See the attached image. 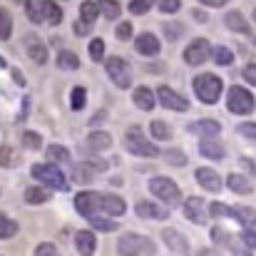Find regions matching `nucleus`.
<instances>
[{
  "label": "nucleus",
  "mask_w": 256,
  "mask_h": 256,
  "mask_svg": "<svg viewBox=\"0 0 256 256\" xmlns=\"http://www.w3.org/2000/svg\"><path fill=\"white\" fill-rule=\"evenodd\" d=\"M134 48H137L140 55H144V58H154V55L160 52V40H157L152 32H142V35L134 40Z\"/></svg>",
  "instance_id": "2eb2a0df"
},
{
  "label": "nucleus",
  "mask_w": 256,
  "mask_h": 256,
  "mask_svg": "<svg viewBox=\"0 0 256 256\" xmlns=\"http://www.w3.org/2000/svg\"><path fill=\"white\" fill-rule=\"evenodd\" d=\"M10 154H12V150H10V147H0V164H10V162H12V157H10Z\"/></svg>",
  "instance_id": "6e6d98bb"
},
{
  "label": "nucleus",
  "mask_w": 256,
  "mask_h": 256,
  "mask_svg": "<svg viewBox=\"0 0 256 256\" xmlns=\"http://www.w3.org/2000/svg\"><path fill=\"white\" fill-rule=\"evenodd\" d=\"M18 234V224L0 212V239H12Z\"/></svg>",
  "instance_id": "2f4dec72"
},
{
  "label": "nucleus",
  "mask_w": 256,
  "mask_h": 256,
  "mask_svg": "<svg viewBox=\"0 0 256 256\" xmlns=\"http://www.w3.org/2000/svg\"><path fill=\"white\" fill-rule=\"evenodd\" d=\"M45 20L50 25H60L62 22V10L52 2V0H45Z\"/></svg>",
  "instance_id": "c756f323"
},
{
  "label": "nucleus",
  "mask_w": 256,
  "mask_h": 256,
  "mask_svg": "<svg viewBox=\"0 0 256 256\" xmlns=\"http://www.w3.org/2000/svg\"><path fill=\"white\" fill-rule=\"evenodd\" d=\"M226 184H229V189L234 194H252V189H254L252 179H246L244 174H229L226 176Z\"/></svg>",
  "instance_id": "4be33fe9"
},
{
  "label": "nucleus",
  "mask_w": 256,
  "mask_h": 256,
  "mask_svg": "<svg viewBox=\"0 0 256 256\" xmlns=\"http://www.w3.org/2000/svg\"><path fill=\"white\" fill-rule=\"evenodd\" d=\"M75 209L82 214V216H90V214H100V194L97 192H82L75 196Z\"/></svg>",
  "instance_id": "9b49d317"
},
{
  "label": "nucleus",
  "mask_w": 256,
  "mask_h": 256,
  "mask_svg": "<svg viewBox=\"0 0 256 256\" xmlns=\"http://www.w3.org/2000/svg\"><path fill=\"white\" fill-rule=\"evenodd\" d=\"M199 152L204 157H209V160H222L224 157V147L216 142V137H204L199 142Z\"/></svg>",
  "instance_id": "412c9836"
},
{
  "label": "nucleus",
  "mask_w": 256,
  "mask_h": 256,
  "mask_svg": "<svg viewBox=\"0 0 256 256\" xmlns=\"http://www.w3.org/2000/svg\"><path fill=\"white\" fill-rule=\"evenodd\" d=\"M15 2H28V0H15Z\"/></svg>",
  "instance_id": "680f3d73"
},
{
  "label": "nucleus",
  "mask_w": 256,
  "mask_h": 256,
  "mask_svg": "<svg viewBox=\"0 0 256 256\" xmlns=\"http://www.w3.org/2000/svg\"><path fill=\"white\" fill-rule=\"evenodd\" d=\"M32 176L38 182H42L45 186H52V189H68V179L60 167L55 164H32Z\"/></svg>",
  "instance_id": "423d86ee"
},
{
  "label": "nucleus",
  "mask_w": 256,
  "mask_h": 256,
  "mask_svg": "<svg viewBox=\"0 0 256 256\" xmlns=\"http://www.w3.org/2000/svg\"><path fill=\"white\" fill-rule=\"evenodd\" d=\"M194 18H196V20H206V15H204L202 10H194Z\"/></svg>",
  "instance_id": "bf43d9fd"
},
{
  "label": "nucleus",
  "mask_w": 256,
  "mask_h": 256,
  "mask_svg": "<svg viewBox=\"0 0 256 256\" xmlns=\"http://www.w3.org/2000/svg\"><path fill=\"white\" fill-rule=\"evenodd\" d=\"M87 219H90L92 229H97V232H117L120 229L117 219H107V216H100V214H90Z\"/></svg>",
  "instance_id": "393cba45"
},
{
  "label": "nucleus",
  "mask_w": 256,
  "mask_h": 256,
  "mask_svg": "<svg viewBox=\"0 0 256 256\" xmlns=\"http://www.w3.org/2000/svg\"><path fill=\"white\" fill-rule=\"evenodd\" d=\"M239 134H244L246 140H256V122H242L239 124Z\"/></svg>",
  "instance_id": "49530a36"
},
{
  "label": "nucleus",
  "mask_w": 256,
  "mask_h": 256,
  "mask_svg": "<svg viewBox=\"0 0 256 256\" xmlns=\"http://www.w3.org/2000/svg\"><path fill=\"white\" fill-rule=\"evenodd\" d=\"M242 242H244L249 249H256V232H254V229H244V234H242Z\"/></svg>",
  "instance_id": "603ef678"
},
{
  "label": "nucleus",
  "mask_w": 256,
  "mask_h": 256,
  "mask_svg": "<svg viewBox=\"0 0 256 256\" xmlns=\"http://www.w3.org/2000/svg\"><path fill=\"white\" fill-rule=\"evenodd\" d=\"M132 100H134V104H137L140 110H144V112H150V110L154 107V92H152L150 87H137L134 94H132Z\"/></svg>",
  "instance_id": "b1692460"
},
{
  "label": "nucleus",
  "mask_w": 256,
  "mask_h": 256,
  "mask_svg": "<svg viewBox=\"0 0 256 256\" xmlns=\"http://www.w3.org/2000/svg\"><path fill=\"white\" fill-rule=\"evenodd\" d=\"M179 8H182V2H179V0H160V10H162V12H167V15H170V12H176Z\"/></svg>",
  "instance_id": "09e8293b"
},
{
  "label": "nucleus",
  "mask_w": 256,
  "mask_h": 256,
  "mask_svg": "<svg viewBox=\"0 0 256 256\" xmlns=\"http://www.w3.org/2000/svg\"><path fill=\"white\" fill-rule=\"evenodd\" d=\"M150 192L157 196V199H162L167 206H179L182 204V192H179V186L167 179V176H154L152 182H150Z\"/></svg>",
  "instance_id": "20e7f679"
},
{
  "label": "nucleus",
  "mask_w": 256,
  "mask_h": 256,
  "mask_svg": "<svg viewBox=\"0 0 256 256\" xmlns=\"http://www.w3.org/2000/svg\"><path fill=\"white\" fill-rule=\"evenodd\" d=\"M202 256H214V252H199Z\"/></svg>",
  "instance_id": "052dcab7"
},
{
  "label": "nucleus",
  "mask_w": 256,
  "mask_h": 256,
  "mask_svg": "<svg viewBox=\"0 0 256 256\" xmlns=\"http://www.w3.org/2000/svg\"><path fill=\"white\" fill-rule=\"evenodd\" d=\"M150 132H152V137H154V140H160V142H164V140H170L172 137L170 124H164L162 120H154V122L150 124Z\"/></svg>",
  "instance_id": "c85d7f7f"
},
{
  "label": "nucleus",
  "mask_w": 256,
  "mask_h": 256,
  "mask_svg": "<svg viewBox=\"0 0 256 256\" xmlns=\"http://www.w3.org/2000/svg\"><path fill=\"white\" fill-rule=\"evenodd\" d=\"M35 256H60V254H58V246H55V244L45 242V244H40V246L35 249Z\"/></svg>",
  "instance_id": "a18cd8bd"
},
{
  "label": "nucleus",
  "mask_w": 256,
  "mask_h": 256,
  "mask_svg": "<svg viewBox=\"0 0 256 256\" xmlns=\"http://www.w3.org/2000/svg\"><path fill=\"white\" fill-rule=\"evenodd\" d=\"M209 55H212L209 42H206L204 38H196V40H192V42L186 45V50H184V62H186V65H202Z\"/></svg>",
  "instance_id": "6e6552de"
},
{
  "label": "nucleus",
  "mask_w": 256,
  "mask_h": 256,
  "mask_svg": "<svg viewBox=\"0 0 256 256\" xmlns=\"http://www.w3.org/2000/svg\"><path fill=\"white\" fill-rule=\"evenodd\" d=\"M209 214H212V216H232V219H236V209H234V206H226V204H222V202L209 204Z\"/></svg>",
  "instance_id": "72a5a7b5"
},
{
  "label": "nucleus",
  "mask_w": 256,
  "mask_h": 256,
  "mask_svg": "<svg viewBox=\"0 0 256 256\" xmlns=\"http://www.w3.org/2000/svg\"><path fill=\"white\" fill-rule=\"evenodd\" d=\"M124 209H127L124 199H120V196H114V194H100V212L112 214V216H122Z\"/></svg>",
  "instance_id": "4468645a"
},
{
  "label": "nucleus",
  "mask_w": 256,
  "mask_h": 256,
  "mask_svg": "<svg viewBox=\"0 0 256 256\" xmlns=\"http://www.w3.org/2000/svg\"><path fill=\"white\" fill-rule=\"evenodd\" d=\"M152 5H154V0H132V2H130V12H134V15H144Z\"/></svg>",
  "instance_id": "37998d69"
},
{
  "label": "nucleus",
  "mask_w": 256,
  "mask_h": 256,
  "mask_svg": "<svg viewBox=\"0 0 256 256\" xmlns=\"http://www.w3.org/2000/svg\"><path fill=\"white\" fill-rule=\"evenodd\" d=\"M124 150H127L130 154H134V157H150V160H154V157L162 154L160 147H157L154 142H150L137 127H132V130L124 134Z\"/></svg>",
  "instance_id": "f257e3e1"
},
{
  "label": "nucleus",
  "mask_w": 256,
  "mask_h": 256,
  "mask_svg": "<svg viewBox=\"0 0 256 256\" xmlns=\"http://www.w3.org/2000/svg\"><path fill=\"white\" fill-rule=\"evenodd\" d=\"M112 147V137L107 132H92L87 134V150L90 152H104Z\"/></svg>",
  "instance_id": "aec40b11"
},
{
  "label": "nucleus",
  "mask_w": 256,
  "mask_h": 256,
  "mask_svg": "<svg viewBox=\"0 0 256 256\" xmlns=\"http://www.w3.org/2000/svg\"><path fill=\"white\" fill-rule=\"evenodd\" d=\"M94 172L97 170H92L90 164H78V179L87 184V182H92V179H94Z\"/></svg>",
  "instance_id": "c03bdc74"
},
{
  "label": "nucleus",
  "mask_w": 256,
  "mask_h": 256,
  "mask_svg": "<svg viewBox=\"0 0 256 256\" xmlns=\"http://www.w3.org/2000/svg\"><path fill=\"white\" fill-rule=\"evenodd\" d=\"M12 32V18L5 8H0V40H8Z\"/></svg>",
  "instance_id": "f704fd0d"
},
{
  "label": "nucleus",
  "mask_w": 256,
  "mask_h": 256,
  "mask_svg": "<svg viewBox=\"0 0 256 256\" xmlns=\"http://www.w3.org/2000/svg\"><path fill=\"white\" fill-rule=\"evenodd\" d=\"M28 18L38 25L45 20V0H28Z\"/></svg>",
  "instance_id": "a878e982"
},
{
  "label": "nucleus",
  "mask_w": 256,
  "mask_h": 256,
  "mask_svg": "<svg viewBox=\"0 0 256 256\" xmlns=\"http://www.w3.org/2000/svg\"><path fill=\"white\" fill-rule=\"evenodd\" d=\"M194 94L199 97V102H204V104H214L219 97H222V80L216 78V75H209V72H204V75H196L194 78Z\"/></svg>",
  "instance_id": "f03ea898"
},
{
  "label": "nucleus",
  "mask_w": 256,
  "mask_h": 256,
  "mask_svg": "<svg viewBox=\"0 0 256 256\" xmlns=\"http://www.w3.org/2000/svg\"><path fill=\"white\" fill-rule=\"evenodd\" d=\"M194 176H196V184L202 189H206V192H214L216 194L222 189V176L214 170H209V167H199V170L194 172Z\"/></svg>",
  "instance_id": "f8f14e48"
},
{
  "label": "nucleus",
  "mask_w": 256,
  "mask_h": 256,
  "mask_svg": "<svg viewBox=\"0 0 256 256\" xmlns=\"http://www.w3.org/2000/svg\"><path fill=\"white\" fill-rule=\"evenodd\" d=\"M199 2H204V5H209V8H222V5H226L229 0H199Z\"/></svg>",
  "instance_id": "4d7b16f0"
},
{
  "label": "nucleus",
  "mask_w": 256,
  "mask_h": 256,
  "mask_svg": "<svg viewBox=\"0 0 256 256\" xmlns=\"http://www.w3.org/2000/svg\"><path fill=\"white\" fill-rule=\"evenodd\" d=\"M242 164H244L246 170L252 172V174H256V164H254V162H252V160H242Z\"/></svg>",
  "instance_id": "13d9d810"
},
{
  "label": "nucleus",
  "mask_w": 256,
  "mask_h": 256,
  "mask_svg": "<svg viewBox=\"0 0 256 256\" xmlns=\"http://www.w3.org/2000/svg\"><path fill=\"white\" fill-rule=\"evenodd\" d=\"M189 132L199 134V137H216V134H222V124L214 120H199V122L189 124Z\"/></svg>",
  "instance_id": "f3484780"
},
{
  "label": "nucleus",
  "mask_w": 256,
  "mask_h": 256,
  "mask_svg": "<svg viewBox=\"0 0 256 256\" xmlns=\"http://www.w3.org/2000/svg\"><path fill=\"white\" fill-rule=\"evenodd\" d=\"M164 32H167L170 40H176L179 32H182V25H172V22H167V25H164Z\"/></svg>",
  "instance_id": "5fc2aeb1"
},
{
  "label": "nucleus",
  "mask_w": 256,
  "mask_h": 256,
  "mask_svg": "<svg viewBox=\"0 0 256 256\" xmlns=\"http://www.w3.org/2000/svg\"><path fill=\"white\" fill-rule=\"evenodd\" d=\"M254 20H256V10H254Z\"/></svg>",
  "instance_id": "e2e57ef3"
},
{
  "label": "nucleus",
  "mask_w": 256,
  "mask_h": 256,
  "mask_svg": "<svg viewBox=\"0 0 256 256\" xmlns=\"http://www.w3.org/2000/svg\"><path fill=\"white\" fill-rule=\"evenodd\" d=\"M226 246L232 249V254H234V256H254L252 252H249V246H239V244H234L232 239L226 242Z\"/></svg>",
  "instance_id": "8fccbe9b"
},
{
  "label": "nucleus",
  "mask_w": 256,
  "mask_h": 256,
  "mask_svg": "<svg viewBox=\"0 0 256 256\" xmlns=\"http://www.w3.org/2000/svg\"><path fill=\"white\" fill-rule=\"evenodd\" d=\"M224 22H226V28H229V30H234V32L252 35V28H249L246 18H244L239 10H232V12H226V15H224Z\"/></svg>",
  "instance_id": "6ab92c4d"
},
{
  "label": "nucleus",
  "mask_w": 256,
  "mask_h": 256,
  "mask_svg": "<svg viewBox=\"0 0 256 256\" xmlns=\"http://www.w3.org/2000/svg\"><path fill=\"white\" fill-rule=\"evenodd\" d=\"M226 107H229V112H234V114H249V112L254 110V94L239 85L229 87Z\"/></svg>",
  "instance_id": "39448f33"
},
{
  "label": "nucleus",
  "mask_w": 256,
  "mask_h": 256,
  "mask_svg": "<svg viewBox=\"0 0 256 256\" xmlns=\"http://www.w3.org/2000/svg\"><path fill=\"white\" fill-rule=\"evenodd\" d=\"M97 15H100V5H94V2H90V0H85V2L80 5V18H82L85 22H94Z\"/></svg>",
  "instance_id": "473e14b6"
},
{
  "label": "nucleus",
  "mask_w": 256,
  "mask_h": 256,
  "mask_svg": "<svg viewBox=\"0 0 256 256\" xmlns=\"http://www.w3.org/2000/svg\"><path fill=\"white\" fill-rule=\"evenodd\" d=\"M75 246H78L80 254L92 256L94 254V246H97L94 234H92V232H78V234H75Z\"/></svg>",
  "instance_id": "5701e85b"
},
{
  "label": "nucleus",
  "mask_w": 256,
  "mask_h": 256,
  "mask_svg": "<svg viewBox=\"0 0 256 256\" xmlns=\"http://www.w3.org/2000/svg\"><path fill=\"white\" fill-rule=\"evenodd\" d=\"M90 58H92L94 62H102V60H104V42H102L100 38H94V40L90 42Z\"/></svg>",
  "instance_id": "58836bf2"
},
{
  "label": "nucleus",
  "mask_w": 256,
  "mask_h": 256,
  "mask_svg": "<svg viewBox=\"0 0 256 256\" xmlns=\"http://www.w3.org/2000/svg\"><path fill=\"white\" fill-rule=\"evenodd\" d=\"M157 100L162 102V107H167V110H174V112H186L189 110V102H186V97H182L179 92H174L172 87H160L157 90Z\"/></svg>",
  "instance_id": "9d476101"
},
{
  "label": "nucleus",
  "mask_w": 256,
  "mask_h": 256,
  "mask_svg": "<svg viewBox=\"0 0 256 256\" xmlns=\"http://www.w3.org/2000/svg\"><path fill=\"white\" fill-rule=\"evenodd\" d=\"M58 68H62V70H78V68H80V60H78L75 52L62 50V52L58 55Z\"/></svg>",
  "instance_id": "bb28decb"
},
{
  "label": "nucleus",
  "mask_w": 256,
  "mask_h": 256,
  "mask_svg": "<svg viewBox=\"0 0 256 256\" xmlns=\"http://www.w3.org/2000/svg\"><path fill=\"white\" fill-rule=\"evenodd\" d=\"M132 38V22H120L117 25V40H130Z\"/></svg>",
  "instance_id": "de8ad7c7"
},
{
  "label": "nucleus",
  "mask_w": 256,
  "mask_h": 256,
  "mask_svg": "<svg viewBox=\"0 0 256 256\" xmlns=\"http://www.w3.org/2000/svg\"><path fill=\"white\" fill-rule=\"evenodd\" d=\"M100 12L107 20H114L120 15V2H114V0H100Z\"/></svg>",
  "instance_id": "c9c22d12"
},
{
  "label": "nucleus",
  "mask_w": 256,
  "mask_h": 256,
  "mask_svg": "<svg viewBox=\"0 0 256 256\" xmlns=\"http://www.w3.org/2000/svg\"><path fill=\"white\" fill-rule=\"evenodd\" d=\"M117 252L122 256H142V254H154V242L140 234H122L117 242Z\"/></svg>",
  "instance_id": "7ed1b4c3"
},
{
  "label": "nucleus",
  "mask_w": 256,
  "mask_h": 256,
  "mask_svg": "<svg viewBox=\"0 0 256 256\" xmlns=\"http://www.w3.org/2000/svg\"><path fill=\"white\" fill-rule=\"evenodd\" d=\"M22 196H25L28 204H42V202H48V192L40 189V186H28Z\"/></svg>",
  "instance_id": "7c9ffc66"
},
{
  "label": "nucleus",
  "mask_w": 256,
  "mask_h": 256,
  "mask_svg": "<svg viewBox=\"0 0 256 256\" xmlns=\"http://www.w3.org/2000/svg\"><path fill=\"white\" fill-rule=\"evenodd\" d=\"M48 157L52 162H70V152L65 147H60V144H50L48 147Z\"/></svg>",
  "instance_id": "e433bc0d"
},
{
  "label": "nucleus",
  "mask_w": 256,
  "mask_h": 256,
  "mask_svg": "<svg viewBox=\"0 0 256 256\" xmlns=\"http://www.w3.org/2000/svg\"><path fill=\"white\" fill-rule=\"evenodd\" d=\"M164 162H170L174 167H184L186 164V154L182 150H170V152H164Z\"/></svg>",
  "instance_id": "ea45409f"
},
{
  "label": "nucleus",
  "mask_w": 256,
  "mask_h": 256,
  "mask_svg": "<svg viewBox=\"0 0 256 256\" xmlns=\"http://www.w3.org/2000/svg\"><path fill=\"white\" fill-rule=\"evenodd\" d=\"M25 50H28V55H30L32 62H38V65H45L48 62V48H45V42L38 35H28Z\"/></svg>",
  "instance_id": "ddd939ff"
},
{
  "label": "nucleus",
  "mask_w": 256,
  "mask_h": 256,
  "mask_svg": "<svg viewBox=\"0 0 256 256\" xmlns=\"http://www.w3.org/2000/svg\"><path fill=\"white\" fill-rule=\"evenodd\" d=\"M22 144H25L28 150H40V147H42V137H40L38 132H32V130H30V132H25V134H22Z\"/></svg>",
  "instance_id": "a19ab883"
},
{
  "label": "nucleus",
  "mask_w": 256,
  "mask_h": 256,
  "mask_svg": "<svg viewBox=\"0 0 256 256\" xmlns=\"http://www.w3.org/2000/svg\"><path fill=\"white\" fill-rule=\"evenodd\" d=\"M214 62H216V65H232V62H234L232 50H229V48H224V45H219V48L214 50Z\"/></svg>",
  "instance_id": "4c0bfd02"
},
{
  "label": "nucleus",
  "mask_w": 256,
  "mask_h": 256,
  "mask_svg": "<svg viewBox=\"0 0 256 256\" xmlns=\"http://www.w3.org/2000/svg\"><path fill=\"white\" fill-rule=\"evenodd\" d=\"M212 239H214V244H222V246H224V244L229 242V234H226L224 229L216 226V229H212Z\"/></svg>",
  "instance_id": "3c124183"
},
{
  "label": "nucleus",
  "mask_w": 256,
  "mask_h": 256,
  "mask_svg": "<svg viewBox=\"0 0 256 256\" xmlns=\"http://www.w3.org/2000/svg\"><path fill=\"white\" fill-rule=\"evenodd\" d=\"M137 214H140L142 219H167V216H170L164 206H160V204H154V202H147V199L137 202Z\"/></svg>",
  "instance_id": "a211bd4d"
},
{
  "label": "nucleus",
  "mask_w": 256,
  "mask_h": 256,
  "mask_svg": "<svg viewBox=\"0 0 256 256\" xmlns=\"http://www.w3.org/2000/svg\"><path fill=\"white\" fill-rule=\"evenodd\" d=\"M244 80H246L249 85L256 87V65H246V68H244Z\"/></svg>",
  "instance_id": "864d4df0"
},
{
  "label": "nucleus",
  "mask_w": 256,
  "mask_h": 256,
  "mask_svg": "<svg viewBox=\"0 0 256 256\" xmlns=\"http://www.w3.org/2000/svg\"><path fill=\"white\" fill-rule=\"evenodd\" d=\"M87 92H85V87H75L72 90V97H70V104H72V110H82L85 107V97Z\"/></svg>",
  "instance_id": "79ce46f5"
},
{
  "label": "nucleus",
  "mask_w": 256,
  "mask_h": 256,
  "mask_svg": "<svg viewBox=\"0 0 256 256\" xmlns=\"http://www.w3.org/2000/svg\"><path fill=\"white\" fill-rule=\"evenodd\" d=\"M104 68H107L110 80L120 87V90H127V87L132 85V70H130V65H127L122 58H107Z\"/></svg>",
  "instance_id": "0eeeda50"
},
{
  "label": "nucleus",
  "mask_w": 256,
  "mask_h": 256,
  "mask_svg": "<svg viewBox=\"0 0 256 256\" xmlns=\"http://www.w3.org/2000/svg\"><path fill=\"white\" fill-rule=\"evenodd\" d=\"M184 216L192 222V224H204L212 214H209V206L204 204L202 196H189L184 202Z\"/></svg>",
  "instance_id": "1a4fd4ad"
},
{
  "label": "nucleus",
  "mask_w": 256,
  "mask_h": 256,
  "mask_svg": "<svg viewBox=\"0 0 256 256\" xmlns=\"http://www.w3.org/2000/svg\"><path fill=\"white\" fill-rule=\"evenodd\" d=\"M162 239H164V244L170 246L174 254H186V252H189V242H186L184 234H179L176 229H164V232H162Z\"/></svg>",
  "instance_id": "dca6fc26"
},
{
  "label": "nucleus",
  "mask_w": 256,
  "mask_h": 256,
  "mask_svg": "<svg viewBox=\"0 0 256 256\" xmlns=\"http://www.w3.org/2000/svg\"><path fill=\"white\" fill-rule=\"evenodd\" d=\"M236 209V222H242L244 226H256V209L252 206H234Z\"/></svg>",
  "instance_id": "cd10ccee"
}]
</instances>
